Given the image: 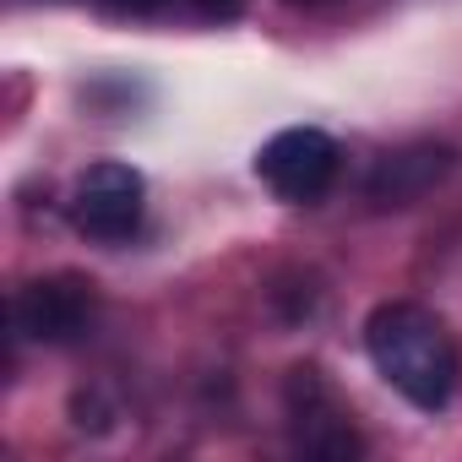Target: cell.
<instances>
[{
    "instance_id": "obj_1",
    "label": "cell",
    "mask_w": 462,
    "mask_h": 462,
    "mask_svg": "<svg viewBox=\"0 0 462 462\" xmlns=\"http://www.w3.org/2000/svg\"><path fill=\"white\" fill-rule=\"evenodd\" d=\"M365 354H370L375 375L397 397H408L419 413H440L457 392V375H462L457 332L430 305H413V300H386L370 310Z\"/></svg>"
},
{
    "instance_id": "obj_2",
    "label": "cell",
    "mask_w": 462,
    "mask_h": 462,
    "mask_svg": "<svg viewBox=\"0 0 462 462\" xmlns=\"http://www.w3.org/2000/svg\"><path fill=\"white\" fill-rule=\"evenodd\" d=\"M142 196L147 185L131 163H88L71 190V223L98 245H120L142 223Z\"/></svg>"
},
{
    "instance_id": "obj_3",
    "label": "cell",
    "mask_w": 462,
    "mask_h": 462,
    "mask_svg": "<svg viewBox=\"0 0 462 462\" xmlns=\"http://www.w3.org/2000/svg\"><path fill=\"white\" fill-rule=\"evenodd\" d=\"M337 174V142L316 125H289L256 152V180L278 201H316Z\"/></svg>"
},
{
    "instance_id": "obj_4",
    "label": "cell",
    "mask_w": 462,
    "mask_h": 462,
    "mask_svg": "<svg viewBox=\"0 0 462 462\" xmlns=\"http://www.w3.org/2000/svg\"><path fill=\"white\" fill-rule=\"evenodd\" d=\"M93 316H98V294L77 273L33 278L28 289H17V305H12L17 332L33 343H77L93 327Z\"/></svg>"
},
{
    "instance_id": "obj_5",
    "label": "cell",
    "mask_w": 462,
    "mask_h": 462,
    "mask_svg": "<svg viewBox=\"0 0 462 462\" xmlns=\"http://www.w3.org/2000/svg\"><path fill=\"white\" fill-rule=\"evenodd\" d=\"M289 424H294V446L310 457H359L365 451V440L354 435L348 413L337 408V397L316 365L289 370Z\"/></svg>"
},
{
    "instance_id": "obj_6",
    "label": "cell",
    "mask_w": 462,
    "mask_h": 462,
    "mask_svg": "<svg viewBox=\"0 0 462 462\" xmlns=\"http://www.w3.org/2000/svg\"><path fill=\"white\" fill-rule=\"evenodd\" d=\"M451 163H457V152H451L446 142H408V147L386 152V158L370 169L365 196H370L375 207H413V201H424V196L451 174Z\"/></svg>"
},
{
    "instance_id": "obj_7",
    "label": "cell",
    "mask_w": 462,
    "mask_h": 462,
    "mask_svg": "<svg viewBox=\"0 0 462 462\" xmlns=\"http://www.w3.org/2000/svg\"><path fill=\"white\" fill-rule=\"evenodd\" d=\"M185 6H190L196 17H207V23H228V17H240L245 0H185Z\"/></svg>"
},
{
    "instance_id": "obj_8",
    "label": "cell",
    "mask_w": 462,
    "mask_h": 462,
    "mask_svg": "<svg viewBox=\"0 0 462 462\" xmlns=\"http://www.w3.org/2000/svg\"><path fill=\"white\" fill-rule=\"evenodd\" d=\"M104 6H115V12H136V17H147V12H163V6H174V0H104Z\"/></svg>"
},
{
    "instance_id": "obj_9",
    "label": "cell",
    "mask_w": 462,
    "mask_h": 462,
    "mask_svg": "<svg viewBox=\"0 0 462 462\" xmlns=\"http://www.w3.org/2000/svg\"><path fill=\"white\" fill-rule=\"evenodd\" d=\"M294 6H321V0H294Z\"/></svg>"
}]
</instances>
